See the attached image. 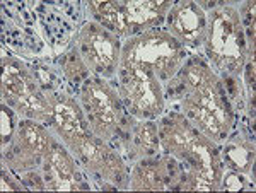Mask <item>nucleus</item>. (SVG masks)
Listing matches in <instances>:
<instances>
[{
    "instance_id": "18",
    "label": "nucleus",
    "mask_w": 256,
    "mask_h": 193,
    "mask_svg": "<svg viewBox=\"0 0 256 193\" xmlns=\"http://www.w3.org/2000/svg\"><path fill=\"white\" fill-rule=\"evenodd\" d=\"M64 72L74 84H82L84 80L89 79V67L82 60L79 52H72L67 56V60L64 62Z\"/></svg>"
},
{
    "instance_id": "7",
    "label": "nucleus",
    "mask_w": 256,
    "mask_h": 193,
    "mask_svg": "<svg viewBox=\"0 0 256 193\" xmlns=\"http://www.w3.org/2000/svg\"><path fill=\"white\" fill-rule=\"evenodd\" d=\"M169 32L186 46H198L207 36V12L198 2H178L168 12Z\"/></svg>"
},
{
    "instance_id": "1",
    "label": "nucleus",
    "mask_w": 256,
    "mask_h": 193,
    "mask_svg": "<svg viewBox=\"0 0 256 193\" xmlns=\"http://www.w3.org/2000/svg\"><path fill=\"white\" fill-rule=\"evenodd\" d=\"M171 91L181 98L183 114L202 135L226 142L234 123L226 86L204 62L190 60L174 76Z\"/></svg>"
},
{
    "instance_id": "2",
    "label": "nucleus",
    "mask_w": 256,
    "mask_h": 193,
    "mask_svg": "<svg viewBox=\"0 0 256 193\" xmlns=\"http://www.w3.org/2000/svg\"><path fill=\"white\" fill-rule=\"evenodd\" d=\"M184 60V48L169 31L148 30L135 34L122 46L120 68H137L159 80H171Z\"/></svg>"
},
{
    "instance_id": "9",
    "label": "nucleus",
    "mask_w": 256,
    "mask_h": 193,
    "mask_svg": "<svg viewBox=\"0 0 256 193\" xmlns=\"http://www.w3.org/2000/svg\"><path fill=\"white\" fill-rule=\"evenodd\" d=\"M43 171L46 190L74 192L88 188L82 184V176L77 170L74 158L55 138H53L48 154L43 159Z\"/></svg>"
},
{
    "instance_id": "23",
    "label": "nucleus",
    "mask_w": 256,
    "mask_h": 193,
    "mask_svg": "<svg viewBox=\"0 0 256 193\" xmlns=\"http://www.w3.org/2000/svg\"><path fill=\"white\" fill-rule=\"evenodd\" d=\"M0 188H2L4 192H16V190H20V188H26V186H20V183H16L9 174H6V171H2Z\"/></svg>"
},
{
    "instance_id": "10",
    "label": "nucleus",
    "mask_w": 256,
    "mask_h": 193,
    "mask_svg": "<svg viewBox=\"0 0 256 193\" xmlns=\"http://www.w3.org/2000/svg\"><path fill=\"white\" fill-rule=\"evenodd\" d=\"M181 178V166L172 156L142 161L132 173V190H176Z\"/></svg>"
},
{
    "instance_id": "14",
    "label": "nucleus",
    "mask_w": 256,
    "mask_h": 193,
    "mask_svg": "<svg viewBox=\"0 0 256 193\" xmlns=\"http://www.w3.org/2000/svg\"><path fill=\"white\" fill-rule=\"evenodd\" d=\"M16 134H18L16 144H18L20 149H24L31 156L44 159V156L48 154L50 147H52L53 137L46 132L44 126H41L40 122L26 120L24 118L22 122H19Z\"/></svg>"
},
{
    "instance_id": "5",
    "label": "nucleus",
    "mask_w": 256,
    "mask_h": 193,
    "mask_svg": "<svg viewBox=\"0 0 256 193\" xmlns=\"http://www.w3.org/2000/svg\"><path fill=\"white\" fill-rule=\"evenodd\" d=\"M118 96L132 116L152 120L164 112V91L156 76L137 68H118Z\"/></svg>"
},
{
    "instance_id": "12",
    "label": "nucleus",
    "mask_w": 256,
    "mask_h": 193,
    "mask_svg": "<svg viewBox=\"0 0 256 193\" xmlns=\"http://www.w3.org/2000/svg\"><path fill=\"white\" fill-rule=\"evenodd\" d=\"M159 144L164 150L176 159H184L186 152L192 146L193 138L196 137L198 130L190 123L184 114L171 113L162 118V122L158 125Z\"/></svg>"
},
{
    "instance_id": "4",
    "label": "nucleus",
    "mask_w": 256,
    "mask_h": 193,
    "mask_svg": "<svg viewBox=\"0 0 256 193\" xmlns=\"http://www.w3.org/2000/svg\"><path fill=\"white\" fill-rule=\"evenodd\" d=\"M80 102L88 118L89 128L99 138H116L126 128V118L123 116V104L114 89L102 77H94L82 82Z\"/></svg>"
},
{
    "instance_id": "8",
    "label": "nucleus",
    "mask_w": 256,
    "mask_h": 193,
    "mask_svg": "<svg viewBox=\"0 0 256 193\" xmlns=\"http://www.w3.org/2000/svg\"><path fill=\"white\" fill-rule=\"evenodd\" d=\"M50 98H52L53 104L52 125L55 126L62 142L68 149L74 144L79 142L80 138L92 134L89 128L88 118L84 114V110L76 100L65 96V94H50Z\"/></svg>"
},
{
    "instance_id": "16",
    "label": "nucleus",
    "mask_w": 256,
    "mask_h": 193,
    "mask_svg": "<svg viewBox=\"0 0 256 193\" xmlns=\"http://www.w3.org/2000/svg\"><path fill=\"white\" fill-rule=\"evenodd\" d=\"M222 161L236 173H250L254 164V146L253 142H248L244 138L234 137L226 142Z\"/></svg>"
},
{
    "instance_id": "22",
    "label": "nucleus",
    "mask_w": 256,
    "mask_h": 193,
    "mask_svg": "<svg viewBox=\"0 0 256 193\" xmlns=\"http://www.w3.org/2000/svg\"><path fill=\"white\" fill-rule=\"evenodd\" d=\"M239 16L244 18V26L251 28L254 26V2H246L239 10Z\"/></svg>"
},
{
    "instance_id": "13",
    "label": "nucleus",
    "mask_w": 256,
    "mask_h": 193,
    "mask_svg": "<svg viewBox=\"0 0 256 193\" xmlns=\"http://www.w3.org/2000/svg\"><path fill=\"white\" fill-rule=\"evenodd\" d=\"M120 7L123 10V16H125L132 36L154 30L158 24L166 19L168 12L171 9L169 2H164V0H160V2H154V0L125 2V0H120Z\"/></svg>"
},
{
    "instance_id": "17",
    "label": "nucleus",
    "mask_w": 256,
    "mask_h": 193,
    "mask_svg": "<svg viewBox=\"0 0 256 193\" xmlns=\"http://www.w3.org/2000/svg\"><path fill=\"white\" fill-rule=\"evenodd\" d=\"M135 144L144 150L147 156H154L160 147L158 125L152 120H147L142 125L135 126Z\"/></svg>"
},
{
    "instance_id": "11",
    "label": "nucleus",
    "mask_w": 256,
    "mask_h": 193,
    "mask_svg": "<svg viewBox=\"0 0 256 193\" xmlns=\"http://www.w3.org/2000/svg\"><path fill=\"white\" fill-rule=\"evenodd\" d=\"M4 76H2V96L4 100L14 106L18 112L24 108L30 101L40 96V91L34 79L28 68L16 62L4 58Z\"/></svg>"
},
{
    "instance_id": "19",
    "label": "nucleus",
    "mask_w": 256,
    "mask_h": 193,
    "mask_svg": "<svg viewBox=\"0 0 256 193\" xmlns=\"http://www.w3.org/2000/svg\"><path fill=\"white\" fill-rule=\"evenodd\" d=\"M0 137H2V146H9L12 142V137H14L18 126L14 125V113L6 102H2V108H0Z\"/></svg>"
},
{
    "instance_id": "21",
    "label": "nucleus",
    "mask_w": 256,
    "mask_h": 193,
    "mask_svg": "<svg viewBox=\"0 0 256 193\" xmlns=\"http://www.w3.org/2000/svg\"><path fill=\"white\" fill-rule=\"evenodd\" d=\"M20 182L24 183V186L28 190H46V183H44V178H41L38 173L34 171H26V173H20Z\"/></svg>"
},
{
    "instance_id": "20",
    "label": "nucleus",
    "mask_w": 256,
    "mask_h": 193,
    "mask_svg": "<svg viewBox=\"0 0 256 193\" xmlns=\"http://www.w3.org/2000/svg\"><path fill=\"white\" fill-rule=\"evenodd\" d=\"M220 188H222V190H226V192H241V190H246L248 183H246V180L242 178L241 173L229 171V173L222 174Z\"/></svg>"
},
{
    "instance_id": "3",
    "label": "nucleus",
    "mask_w": 256,
    "mask_h": 193,
    "mask_svg": "<svg viewBox=\"0 0 256 193\" xmlns=\"http://www.w3.org/2000/svg\"><path fill=\"white\" fill-rule=\"evenodd\" d=\"M207 55L224 76L238 77L246 65L250 44L239 12L229 6H216L207 16Z\"/></svg>"
},
{
    "instance_id": "6",
    "label": "nucleus",
    "mask_w": 256,
    "mask_h": 193,
    "mask_svg": "<svg viewBox=\"0 0 256 193\" xmlns=\"http://www.w3.org/2000/svg\"><path fill=\"white\" fill-rule=\"evenodd\" d=\"M89 70L96 72L102 79L114 77L120 68L122 44L113 32L98 22L84 24L79 34V50Z\"/></svg>"
},
{
    "instance_id": "15",
    "label": "nucleus",
    "mask_w": 256,
    "mask_h": 193,
    "mask_svg": "<svg viewBox=\"0 0 256 193\" xmlns=\"http://www.w3.org/2000/svg\"><path fill=\"white\" fill-rule=\"evenodd\" d=\"M88 9L94 16L98 24L106 28L110 32L116 36H128L132 38V32L128 30V24L120 7V2H106V0H92L88 2Z\"/></svg>"
}]
</instances>
